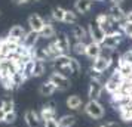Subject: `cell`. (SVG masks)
<instances>
[{"label":"cell","mask_w":132,"mask_h":127,"mask_svg":"<svg viewBox=\"0 0 132 127\" xmlns=\"http://www.w3.org/2000/svg\"><path fill=\"white\" fill-rule=\"evenodd\" d=\"M15 5H25V3H30V2H33V0H12Z\"/></svg>","instance_id":"b9f144b4"},{"label":"cell","mask_w":132,"mask_h":127,"mask_svg":"<svg viewBox=\"0 0 132 127\" xmlns=\"http://www.w3.org/2000/svg\"><path fill=\"white\" fill-rule=\"evenodd\" d=\"M111 2H113V5H120L123 0H111Z\"/></svg>","instance_id":"ee69618b"},{"label":"cell","mask_w":132,"mask_h":127,"mask_svg":"<svg viewBox=\"0 0 132 127\" xmlns=\"http://www.w3.org/2000/svg\"><path fill=\"white\" fill-rule=\"evenodd\" d=\"M46 71V65L43 61H34V71H33V77H42Z\"/></svg>","instance_id":"4316f807"},{"label":"cell","mask_w":132,"mask_h":127,"mask_svg":"<svg viewBox=\"0 0 132 127\" xmlns=\"http://www.w3.org/2000/svg\"><path fill=\"white\" fill-rule=\"evenodd\" d=\"M89 77H90V80H94V81H102V73L95 71V70H92V68H90V71H89Z\"/></svg>","instance_id":"8d00e7d4"},{"label":"cell","mask_w":132,"mask_h":127,"mask_svg":"<svg viewBox=\"0 0 132 127\" xmlns=\"http://www.w3.org/2000/svg\"><path fill=\"white\" fill-rule=\"evenodd\" d=\"M33 71H34V61H30V62H27L24 65V70H22V75H24V79H30L33 77Z\"/></svg>","instance_id":"1f68e13d"},{"label":"cell","mask_w":132,"mask_h":127,"mask_svg":"<svg viewBox=\"0 0 132 127\" xmlns=\"http://www.w3.org/2000/svg\"><path fill=\"white\" fill-rule=\"evenodd\" d=\"M12 80H13V84H15V87H19V86H22V83L25 81L24 75H22V73H15L12 75Z\"/></svg>","instance_id":"e575fe53"},{"label":"cell","mask_w":132,"mask_h":127,"mask_svg":"<svg viewBox=\"0 0 132 127\" xmlns=\"http://www.w3.org/2000/svg\"><path fill=\"white\" fill-rule=\"evenodd\" d=\"M33 2H34V0H33Z\"/></svg>","instance_id":"f6af8a7d"},{"label":"cell","mask_w":132,"mask_h":127,"mask_svg":"<svg viewBox=\"0 0 132 127\" xmlns=\"http://www.w3.org/2000/svg\"><path fill=\"white\" fill-rule=\"evenodd\" d=\"M125 15H126V12L120 7V5H113V6L110 7V11H108V16H110V19L113 21L114 24H117V25H119L120 22L125 21Z\"/></svg>","instance_id":"ba28073f"},{"label":"cell","mask_w":132,"mask_h":127,"mask_svg":"<svg viewBox=\"0 0 132 127\" xmlns=\"http://www.w3.org/2000/svg\"><path fill=\"white\" fill-rule=\"evenodd\" d=\"M0 81H2V84H3V87H5V90H11L12 92L13 89H15V84H13L12 77H3V79H0Z\"/></svg>","instance_id":"d6a6232c"},{"label":"cell","mask_w":132,"mask_h":127,"mask_svg":"<svg viewBox=\"0 0 132 127\" xmlns=\"http://www.w3.org/2000/svg\"><path fill=\"white\" fill-rule=\"evenodd\" d=\"M46 24V21L40 16V15H37V13H33L28 16V25H30V30L31 31H36V33H40L43 30V27Z\"/></svg>","instance_id":"9c48e42d"},{"label":"cell","mask_w":132,"mask_h":127,"mask_svg":"<svg viewBox=\"0 0 132 127\" xmlns=\"http://www.w3.org/2000/svg\"><path fill=\"white\" fill-rule=\"evenodd\" d=\"M114 70H117L125 80H129L132 77V65L125 62L122 58H117V67L114 68Z\"/></svg>","instance_id":"7c38bea8"},{"label":"cell","mask_w":132,"mask_h":127,"mask_svg":"<svg viewBox=\"0 0 132 127\" xmlns=\"http://www.w3.org/2000/svg\"><path fill=\"white\" fill-rule=\"evenodd\" d=\"M73 37H74L76 42H85V38L89 37V34H88V30L83 28L82 25H76L73 28Z\"/></svg>","instance_id":"44dd1931"},{"label":"cell","mask_w":132,"mask_h":127,"mask_svg":"<svg viewBox=\"0 0 132 127\" xmlns=\"http://www.w3.org/2000/svg\"><path fill=\"white\" fill-rule=\"evenodd\" d=\"M40 118L43 121L46 120H55L56 118V109H55V103L51 102L48 105H45L40 111Z\"/></svg>","instance_id":"5bb4252c"},{"label":"cell","mask_w":132,"mask_h":127,"mask_svg":"<svg viewBox=\"0 0 132 127\" xmlns=\"http://www.w3.org/2000/svg\"><path fill=\"white\" fill-rule=\"evenodd\" d=\"M120 58H122V59L125 61V62H128V64H131V65H132V49L126 50V52H125L123 55H122Z\"/></svg>","instance_id":"74e56055"},{"label":"cell","mask_w":132,"mask_h":127,"mask_svg":"<svg viewBox=\"0 0 132 127\" xmlns=\"http://www.w3.org/2000/svg\"><path fill=\"white\" fill-rule=\"evenodd\" d=\"M56 36V31H55V27L52 22H46L45 27H43V30L40 31V37L42 38H46V40H51V38H54Z\"/></svg>","instance_id":"d6986e66"},{"label":"cell","mask_w":132,"mask_h":127,"mask_svg":"<svg viewBox=\"0 0 132 127\" xmlns=\"http://www.w3.org/2000/svg\"><path fill=\"white\" fill-rule=\"evenodd\" d=\"M100 127H119V124L114 123V121H108V123H105V124H101Z\"/></svg>","instance_id":"ab89813d"},{"label":"cell","mask_w":132,"mask_h":127,"mask_svg":"<svg viewBox=\"0 0 132 127\" xmlns=\"http://www.w3.org/2000/svg\"><path fill=\"white\" fill-rule=\"evenodd\" d=\"M86 46H88V43H85V42H76L71 46V50L76 55H85V52H86Z\"/></svg>","instance_id":"f546056e"},{"label":"cell","mask_w":132,"mask_h":127,"mask_svg":"<svg viewBox=\"0 0 132 127\" xmlns=\"http://www.w3.org/2000/svg\"><path fill=\"white\" fill-rule=\"evenodd\" d=\"M83 109L86 112V115H89L94 120H101L104 117V114H105V109L102 106V103L100 101H94V99H89V102L85 103Z\"/></svg>","instance_id":"6da1fadb"},{"label":"cell","mask_w":132,"mask_h":127,"mask_svg":"<svg viewBox=\"0 0 132 127\" xmlns=\"http://www.w3.org/2000/svg\"><path fill=\"white\" fill-rule=\"evenodd\" d=\"M46 50H48V55H49V59H51V61H54L55 58H58L60 55H64V53H61V50L58 49L55 40H54V42H51L48 46H46Z\"/></svg>","instance_id":"d4e9b609"},{"label":"cell","mask_w":132,"mask_h":127,"mask_svg":"<svg viewBox=\"0 0 132 127\" xmlns=\"http://www.w3.org/2000/svg\"><path fill=\"white\" fill-rule=\"evenodd\" d=\"M65 12H67V9H64V7H61V6H56L52 9L51 18L54 19V21H56V22H62L64 16H65Z\"/></svg>","instance_id":"cb8c5ba5"},{"label":"cell","mask_w":132,"mask_h":127,"mask_svg":"<svg viewBox=\"0 0 132 127\" xmlns=\"http://www.w3.org/2000/svg\"><path fill=\"white\" fill-rule=\"evenodd\" d=\"M123 81H125V79L122 77V74H120L117 70H114L113 74H111V77L105 81L104 89H105L110 95H114L116 92L120 90V87H122V84H123Z\"/></svg>","instance_id":"7a4b0ae2"},{"label":"cell","mask_w":132,"mask_h":127,"mask_svg":"<svg viewBox=\"0 0 132 127\" xmlns=\"http://www.w3.org/2000/svg\"><path fill=\"white\" fill-rule=\"evenodd\" d=\"M102 52V46L100 44V43H95V42H90L88 43V46H86V52H85V55L89 58V59H96L100 55H101Z\"/></svg>","instance_id":"4fadbf2b"},{"label":"cell","mask_w":132,"mask_h":127,"mask_svg":"<svg viewBox=\"0 0 132 127\" xmlns=\"http://www.w3.org/2000/svg\"><path fill=\"white\" fill-rule=\"evenodd\" d=\"M43 127H60L58 126V120H56V118H55V120H46Z\"/></svg>","instance_id":"f35d334b"},{"label":"cell","mask_w":132,"mask_h":127,"mask_svg":"<svg viewBox=\"0 0 132 127\" xmlns=\"http://www.w3.org/2000/svg\"><path fill=\"white\" fill-rule=\"evenodd\" d=\"M2 108L5 109V112H12L15 111V102H13V97L12 96H5L2 99Z\"/></svg>","instance_id":"484cf974"},{"label":"cell","mask_w":132,"mask_h":127,"mask_svg":"<svg viewBox=\"0 0 132 127\" xmlns=\"http://www.w3.org/2000/svg\"><path fill=\"white\" fill-rule=\"evenodd\" d=\"M70 58L71 56H68V55H60L58 58H55L54 61H52V64H54V68L56 70V71H60L61 68H64L67 67L68 64H70Z\"/></svg>","instance_id":"ffe728a7"},{"label":"cell","mask_w":132,"mask_h":127,"mask_svg":"<svg viewBox=\"0 0 132 127\" xmlns=\"http://www.w3.org/2000/svg\"><path fill=\"white\" fill-rule=\"evenodd\" d=\"M111 64H113V58H108V56L100 55L96 59H94L90 68L95 70V71H100V73H104V71H107L108 68L111 67Z\"/></svg>","instance_id":"8992f818"},{"label":"cell","mask_w":132,"mask_h":127,"mask_svg":"<svg viewBox=\"0 0 132 127\" xmlns=\"http://www.w3.org/2000/svg\"><path fill=\"white\" fill-rule=\"evenodd\" d=\"M102 90H104L102 81H94V80H90L89 89H88V96H89V99L98 101L102 95Z\"/></svg>","instance_id":"52a82bcc"},{"label":"cell","mask_w":132,"mask_h":127,"mask_svg":"<svg viewBox=\"0 0 132 127\" xmlns=\"http://www.w3.org/2000/svg\"><path fill=\"white\" fill-rule=\"evenodd\" d=\"M34 61H51L46 47H40V49H34Z\"/></svg>","instance_id":"83f0119b"},{"label":"cell","mask_w":132,"mask_h":127,"mask_svg":"<svg viewBox=\"0 0 132 127\" xmlns=\"http://www.w3.org/2000/svg\"><path fill=\"white\" fill-rule=\"evenodd\" d=\"M117 28H119L126 37L132 38V24L131 22H125V21H123V22H120V24L117 25Z\"/></svg>","instance_id":"f1b7e54d"},{"label":"cell","mask_w":132,"mask_h":127,"mask_svg":"<svg viewBox=\"0 0 132 127\" xmlns=\"http://www.w3.org/2000/svg\"><path fill=\"white\" fill-rule=\"evenodd\" d=\"M25 34H27V31H25V28L22 27V25H13L12 28L9 30V34H7V36L15 38V40H19V42L22 43Z\"/></svg>","instance_id":"e0dca14e"},{"label":"cell","mask_w":132,"mask_h":127,"mask_svg":"<svg viewBox=\"0 0 132 127\" xmlns=\"http://www.w3.org/2000/svg\"><path fill=\"white\" fill-rule=\"evenodd\" d=\"M70 68H71L73 74H79L80 73V70H82V65H80V62H79L76 58H70Z\"/></svg>","instance_id":"836d02e7"},{"label":"cell","mask_w":132,"mask_h":127,"mask_svg":"<svg viewBox=\"0 0 132 127\" xmlns=\"http://www.w3.org/2000/svg\"><path fill=\"white\" fill-rule=\"evenodd\" d=\"M56 90H58V89L55 87V84L52 81H49V80L45 81V83H42L40 87H39V93H40L42 96H52Z\"/></svg>","instance_id":"ac0fdd59"},{"label":"cell","mask_w":132,"mask_h":127,"mask_svg":"<svg viewBox=\"0 0 132 127\" xmlns=\"http://www.w3.org/2000/svg\"><path fill=\"white\" fill-rule=\"evenodd\" d=\"M67 106L70 109H73V111H77V109H80V106H82V99H80V96H77V95H71V96L67 97Z\"/></svg>","instance_id":"7402d4cb"},{"label":"cell","mask_w":132,"mask_h":127,"mask_svg":"<svg viewBox=\"0 0 132 127\" xmlns=\"http://www.w3.org/2000/svg\"><path fill=\"white\" fill-rule=\"evenodd\" d=\"M92 6H94V0H76L74 2V11L82 15L89 12Z\"/></svg>","instance_id":"9a60e30c"},{"label":"cell","mask_w":132,"mask_h":127,"mask_svg":"<svg viewBox=\"0 0 132 127\" xmlns=\"http://www.w3.org/2000/svg\"><path fill=\"white\" fill-rule=\"evenodd\" d=\"M62 22H65V24H76L77 22V13H76V11H67L65 12V16H64V21Z\"/></svg>","instance_id":"4dcf8cb0"},{"label":"cell","mask_w":132,"mask_h":127,"mask_svg":"<svg viewBox=\"0 0 132 127\" xmlns=\"http://www.w3.org/2000/svg\"><path fill=\"white\" fill-rule=\"evenodd\" d=\"M55 43H56V46H58V49L61 50V53H65L70 50V47H71V44H70V38H68V36H67L65 33H60L58 36L55 37Z\"/></svg>","instance_id":"8fae6325"},{"label":"cell","mask_w":132,"mask_h":127,"mask_svg":"<svg viewBox=\"0 0 132 127\" xmlns=\"http://www.w3.org/2000/svg\"><path fill=\"white\" fill-rule=\"evenodd\" d=\"M76 124V115H62L61 118H58V126L60 127H73Z\"/></svg>","instance_id":"603a6c76"},{"label":"cell","mask_w":132,"mask_h":127,"mask_svg":"<svg viewBox=\"0 0 132 127\" xmlns=\"http://www.w3.org/2000/svg\"><path fill=\"white\" fill-rule=\"evenodd\" d=\"M49 81H52L58 90H65V89L70 87V79L67 75H64V74L58 73V71H55V73L51 74Z\"/></svg>","instance_id":"5b68a950"},{"label":"cell","mask_w":132,"mask_h":127,"mask_svg":"<svg viewBox=\"0 0 132 127\" xmlns=\"http://www.w3.org/2000/svg\"><path fill=\"white\" fill-rule=\"evenodd\" d=\"M123 36H125V34H123L120 30L114 31V33H111V34L105 36L104 42L101 43V46H102V47H105V49H111V50H114V49L120 44L122 38H123Z\"/></svg>","instance_id":"3957f363"},{"label":"cell","mask_w":132,"mask_h":127,"mask_svg":"<svg viewBox=\"0 0 132 127\" xmlns=\"http://www.w3.org/2000/svg\"><path fill=\"white\" fill-rule=\"evenodd\" d=\"M88 34H89V38L92 42L100 43V44L104 42V38L107 36V34L104 33V30H102L96 22H90L89 24V27H88Z\"/></svg>","instance_id":"277c9868"},{"label":"cell","mask_w":132,"mask_h":127,"mask_svg":"<svg viewBox=\"0 0 132 127\" xmlns=\"http://www.w3.org/2000/svg\"><path fill=\"white\" fill-rule=\"evenodd\" d=\"M24 120L28 127H40V114H37L34 109H27L24 114Z\"/></svg>","instance_id":"30bf717a"},{"label":"cell","mask_w":132,"mask_h":127,"mask_svg":"<svg viewBox=\"0 0 132 127\" xmlns=\"http://www.w3.org/2000/svg\"><path fill=\"white\" fill-rule=\"evenodd\" d=\"M16 112L15 111H12V112H6V117H5V121L3 123H6V124H12V123H15L16 121Z\"/></svg>","instance_id":"d590c367"},{"label":"cell","mask_w":132,"mask_h":127,"mask_svg":"<svg viewBox=\"0 0 132 127\" xmlns=\"http://www.w3.org/2000/svg\"><path fill=\"white\" fill-rule=\"evenodd\" d=\"M125 22H131V24H132V11L126 12V15H125Z\"/></svg>","instance_id":"60d3db41"},{"label":"cell","mask_w":132,"mask_h":127,"mask_svg":"<svg viewBox=\"0 0 132 127\" xmlns=\"http://www.w3.org/2000/svg\"><path fill=\"white\" fill-rule=\"evenodd\" d=\"M39 38H40V33H36V31H31L30 30L27 34H25L24 40H22V44H24V46H27V47L34 49L36 43L39 42Z\"/></svg>","instance_id":"2e32d148"},{"label":"cell","mask_w":132,"mask_h":127,"mask_svg":"<svg viewBox=\"0 0 132 127\" xmlns=\"http://www.w3.org/2000/svg\"><path fill=\"white\" fill-rule=\"evenodd\" d=\"M5 117H6V112H5V109L0 106V123H3V121H5Z\"/></svg>","instance_id":"7bdbcfd3"}]
</instances>
